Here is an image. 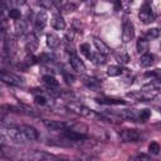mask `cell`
<instances>
[{
	"label": "cell",
	"instance_id": "1",
	"mask_svg": "<svg viewBox=\"0 0 161 161\" xmlns=\"http://www.w3.org/2000/svg\"><path fill=\"white\" fill-rule=\"evenodd\" d=\"M68 107H69L70 111H73V112H75V113H78V114H80V116H83V117H86V118H97V117H98V114L96 113V111H93V109H91V108H88V107H86V106L72 103V104H69Z\"/></svg>",
	"mask_w": 161,
	"mask_h": 161
},
{
	"label": "cell",
	"instance_id": "2",
	"mask_svg": "<svg viewBox=\"0 0 161 161\" xmlns=\"http://www.w3.org/2000/svg\"><path fill=\"white\" fill-rule=\"evenodd\" d=\"M138 18L142 23L145 24H148V23H152L153 19H155V14L152 11V8H151V4L150 3H145L141 9H140V13H138Z\"/></svg>",
	"mask_w": 161,
	"mask_h": 161
},
{
	"label": "cell",
	"instance_id": "3",
	"mask_svg": "<svg viewBox=\"0 0 161 161\" xmlns=\"http://www.w3.org/2000/svg\"><path fill=\"white\" fill-rule=\"evenodd\" d=\"M135 36V26L130 19H125L122 24V42L128 43Z\"/></svg>",
	"mask_w": 161,
	"mask_h": 161
},
{
	"label": "cell",
	"instance_id": "4",
	"mask_svg": "<svg viewBox=\"0 0 161 161\" xmlns=\"http://www.w3.org/2000/svg\"><path fill=\"white\" fill-rule=\"evenodd\" d=\"M4 48H5V52H6V54H8V57L10 59H13V58L16 57V53H18V42H16V39L13 35H6L5 43H4Z\"/></svg>",
	"mask_w": 161,
	"mask_h": 161
},
{
	"label": "cell",
	"instance_id": "5",
	"mask_svg": "<svg viewBox=\"0 0 161 161\" xmlns=\"http://www.w3.org/2000/svg\"><path fill=\"white\" fill-rule=\"evenodd\" d=\"M119 137L123 142H137V141L141 140L142 135L136 128H127V130H123L119 133Z\"/></svg>",
	"mask_w": 161,
	"mask_h": 161
},
{
	"label": "cell",
	"instance_id": "6",
	"mask_svg": "<svg viewBox=\"0 0 161 161\" xmlns=\"http://www.w3.org/2000/svg\"><path fill=\"white\" fill-rule=\"evenodd\" d=\"M0 82L8 83L11 86H20V84H23V78L14 74V73L0 70Z\"/></svg>",
	"mask_w": 161,
	"mask_h": 161
},
{
	"label": "cell",
	"instance_id": "7",
	"mask_svg": "<svg viewBox=\"0 0 161 161\" xmlns=\"http://www.w3.org/2000/svg\"><path fill=\"white\" fill-rule=\"evenodd\" d=\"M6 133H8V137L13 142H15V143L24 145L26 142V138L24 137V135H23V132L20 131L19 127H9L8 131H6Z\"/></svg>",
	"mask_w": 161,
	"mask_h": 161
},
{
	"label": "cell",
	"instance_id": "8",
	"mask_svg": "<svg viewBox=\"0 0 161 161\" xmlns=\"http://www.w3.org/2000/svg\"><path fill=\"white\" fill-rule=\"evenodd\" d=\"M43 125L49 130V131H63L67 130L68 126L63 121H55V119H43Z\"/></svg>",
	"mask_w": 161,
	"mask_h": 161
},
{
	"label": "cell",
	"instance_id": "9",
	"mask_svg": "<svg viewBox=\"0 0 161 161\" xmlns=\"http://www.w3.org/2000/svg\"><path fill=\"white\" fill-rule=\"evenodd\" d=\"M19 128H20V131L23 132V135H24V137L26 138V141H36V140L39 138V133H38V131H36L34 127L28 126V125H23V126H20Z\"/></svg>",
	"mask_w": 161,
	"mask_h": 161
},
{
	"label": "cell",
	"instance_id": "10",
	"mask_svg": "<svg viewBox=\"0 0 161 161\" xmlns=\"http://www.w3.org/2000/svg\"><path fill=\"white\" fill-rule=\"evenodd\" d=\"M69 64L73 68V70L77 73H84V70H86V65H84L83 60L80 58H78L75 54L69 55Z\"/></svg>",
	"mask_w": 161,
	"mask_h": 161
},
{
	"label": "cell",
	"instance_id": "11",
	"mask_svg": "<svg viewBox=\"0 0 161 161\" xmlns=\"http://www.w3.org/2000/svg\"><path fill=\"white\" fill-rule=\"evenodd\" d=\"M38 45H39V42H38L36 35L34 33H29L25 38V48L28 53H34V50L38 49Z\"/></svg>",
	"mask_w": 161,
	"mask_h": 161
},
{
	"label": "cell",
	"instance_id": "12",
	"mask_svg": "<svg viewBox=\"0 0 161 161\" xmlns=\"http://www.w3.org/2000/svg\"><path fill=\"white\" fill-rule=\"evenodd\" d=\"M82 82H83V84H84L87 88H89L91 91H99V89H101V83H99V80L96 79V78L84 75V77L82 78Z\"/></svg>",
	"mask_w": 161,
	"mask_h": 161
},
{
	"label": "cell",
	"instance_id": "13",
	"mask_svg": "<svg viewBox=\"0 0 161 161\" xmlns=\"http://www.w3.org/2000/svg\"><path fill=\"white\" fill-rule=\"evenodd\" d=\"M47 23H48V14H47L44 10L39 11V13L36 14V16H35V28H36L38 30H42V29L45 28Z\"/></svg>",
	"mask_w": 161,
	"mask_h": 161
},
{
	"label": "cell",
	"instance_id": "14",
	"mask_svg": "<svg viewBox=\"0 0 161 161\" xmlns=\"http://www.w3.org/2000/svg\"><path fill=\"white\" fill-rule=\"evenodd\" d=\"M117 116L123 119H128V121L138 119V113L135 109H122L121 112H117Z\"/></svg>",
	"mask_w": 161,
	"mask_h": 161
},
{
	"label": "cell",
	"instance_id": "15",
	"mask_svg": "<svg viewBox=\"0 0 161 161\" xmlns=\"http://www.w3.org/2000/svg\"><path fill=\"white\" fill-rule=\"evenodd\" d=\"M50 24L57 30H63L65 28V21H64V19L60 14H54L52 20H50Z\"/></svg>",
	"mask_w": 161,
	"mask_h": 161
},
{
	"label": "cell",
	"instance_id": "16",
	"mask_svg": "<svg viewBox=\"0 0 161 161\" xmlns=\"http://www.w3.org/2000/svg\"><path fill=\"white\" fill-rule=\"evenodd\" d=\"M93 44H94V47H96V49H97V53L103 54V55H106V54L109 53L108 45H107L103 40H101L99 38H93Z\"/></svg>",
	"mask_w": 161,
	"mask_h": 161
},
{
	"label": "cell",
	"instance_id": "17",
	"mask_svg": "<svg viewBox=\"0 0 161 161\" xmlns=\"http://www.w3.org/2000/svg\"><path fill=\"white\" fill-rule=\"evenodd\" d=\"M43 82L45 83V86L48 87V89H54V88H58V86H59V82L52 74L43 75Z\"/></svg>",
	"mask_w": 161,
	"mask_h": 161
},
{
	"label": "cell",
	"instance_id": "18",
	"mask_svg": "<svg viewBox=\"0 0 161 161\" xmlns=\"http://www.w3.org/2000/svg\"><path fill=\"white\" fill-rule=\"evenodd\" d=\"M147 49H148V42L145 39V38H138L137 39V43H136V50L138 54H145L147 53Z\"/></svg>",
	"mask_w": 161,
	"mask_h": 161
},
{
	"label": "cell",
	"instance_id": "19",
	"mask_svg": "<svg viewBox=\"0 0 161 161\" xmlns=\"http://www.w3.org/2000/svg\"><path fill=\"white\" fill-rule=\"evenodd\" d=\"M114 58H116V60H117L118 63H121V64H127V63L130 62V55H128V53L125 52V50H117V52L114 53Z\"/></svg>",
	"mask_w": 161,
	"mask_h": 161
},
{
	"label": "cell",
	"instance_id": "20",
	"mask_svg": "<svg viewBox=\"0 0 161 161\" xmlns=\"http://www.w3.org/2000/svg\"><path fill=\"white\" fill-rule=\"evenodd\" d=\"M153 62H155V57L150 53H145L140 58V63L142 67H151L153 64Z\"/></svg>",
	"mask_w": 161,
	"mask_h": 161
},
{
	"label": "cell",
	"instance_id": "21",
	"mask_svg": "<svg viewBox=\"0 0 161 161\" xmlns=\"http://www.w3.org/2000/svg\"><path fill=\"white\" fill-rule=\"evenodd\" d=\"M59 44H60V39L55 34H48L47 35V45L49 48L54 49V48L59 47Z\"/></svg>",
	"mask_w": 161,
	"mask_h": 161
},
{
	"label": "cell",
	"instance_id": "22",
	"mask_svg": "<svg viewBox=\"0 0 161 161\" xmlns=\"http://www.w3.org/2000/svg\"><path fill=\"white\" fill-rule=\"evenodd\" d=\"M98 103H102V104H116V106H119V104H125L126 102L123 99H116V98H106V97H102V98H98L97 99Z\"/></svg>",
	"mask_w": 161,
	"mask_h": 161
},
{
	"label": "cell",
	"instance_id": "23",
	"mask_svg": "<svg viewBox=\"0 0 161 161\" xmlns=\"http://www.w3.org/2000/svg\"><path fill=\"white\" fill-rule=\"evenodd\" d=\"M14 26H15L16 34H19V35H23V34L25 33L26 28H28V23H26L25 20H23V19H19V20H16V21H15Z\"/></svg>",
	"mask_w": 161,
	"mask_h": 161
},
{
	"label": "cell",
	"instance_id": "24",
	"mask_svg": "<svg viewBox=\"0 0 161 161\" xmlns=\"http://www.w3.org/2000/svg\"><path fill=\"white\" fill-rule=\"evenodd\" d=\"M79 49H80V53L82 54H84L88 59H91L92 58V52H91V45L88 44V43H83V44H80V47H79Z\"/></svg>",
	"mask_w": 161,
	"mask_h": 161
},
{
	"label": "cell",
	"instance_id": "25",
	"mask_svg": "<svg viewBox=\"0 0 161 161\" xmlns=\"http://www.w3.org/2000/svg\"><path fill=\"white\" fill-rule=\"evenodd\" d=\"M107 74H108L109 77H117V75L122 74V69H121V67L111 65V67H108V69H107Z\"/></svg>",
	"mask_w": 161,
	"mask_h": 161
},
{
	"label": "cell",
	"instance_id": "26",
	"mask_svg": "<svg viewBox=\"0 0 161 161\" xmlns=\"http://www.w3.org/2000/svg\"><path fill=\"white\" fill-rule=\"evenodd\" d=\"M146 36L148 39H156L160 36V29L158 28H151L146 30Z\"/></svg>",
	"mask_w": 161,
	"mask_h": 161
},
{
	"label": "cell",
	"instance_id": "27",
	"mask_svg": "<svg viewBox=\"0 0 161 161\" xmlns=\"http://www.w3.org/2000/svg\"><path fill=\"white\" fill-rule=\"evenodd\" d=\"M91 60H93L96 64H104L106 63V57L103 54H99V53H93Z\"/></svg>",
	"mask_w": 161,
	"mask_h": 161
},
{
	"label": "cell",
	"instance_id": "28",
	"mask_svg": "<svg viewBox=\"0 0 161 161\" xmlns=\"http://www.w3.org/2000/svg\"><path fill=\"white\" fill-rule=\"evenodd\" d=\"M150 117H151V111L147 109V108L142 109V111L138 113V121H140V122H146Z\"/></svg>",
	"mask_w": 161,
	"mask_h": 161
},
{
	"label": "cell",
	"instance_id": "29",
	"mask_svg": "<svg viewBox=\"0 0 161 161\" xmlns=\"http://www.w3.org/2000/svg\"><path fill=\"white\" fill-rule=\"evenodd\" d=\"M160 150H161V147H160L158 142H156V141H152V142L148 145V151H150L152 155H158V153H160Z\"/></svg>",
	"mask_w": 161,
	"mask_h": 161
},
{
	"label": "cell",
	"instance_id": "30",
	"mask_svg": "<svg viewBox=\"0 0 161 161\" xmlns=\"http://www.w3.org/2000/svg\"><path fill=\"white\" fill-rule=\"evenodd\" d=\"M9 18H11L13 20H19L20 18H21V11L19 10V9H15V8H13V9H10L9 10Z\"/></svg>",
	"mask_w": 161,
	"mask_h": 161
},
{
	"label": "cell",
	"instance_id": "31",
	"mask_svg": "<svg viewBox=\"0 0 161 161\" xmlns=\"http://www.w3.org/2000/svg\"><path fill=\"white\" fill-rule=\"evenodd\" d=\"M128 161H152L151 157L148 155H145V153H140V155H136L133 157H131Z\"/></svg>",
	"mask_w": 161,
	"mask_h": 161
},
{
	"label": "cell",
	"instance_id": "32",
	"mask_svg": "<svg viewBox=\"0 0 161 161\" xmlns=\"http://www.w3.org/2000/svg\"><path fill=\"white\" fill-rule=\"evenodd\" d=\"M38 60L39 62H44V63H48V62H52L53 60V55L50 53H43L38 57Z\"/></svg>",
	"mask_w": 161,
	"mask_h": 161
},
{
	"label": "cell",
	"instance_id": "33",
	"mask_svg": "<svg viewBox=\"0 0 161 161\" xmlns=\"http://www.w3.org/2000/svg\"><path fill=\"white\" fill-rule=\"evenodd\" d=\"M75 9H77V4L72 3V1H68V3L63 4V10H65V11H73Z\"/></svg>",
	"mask_w": 161,
	"mask_h": 161
},
{
	"label": "cell",
	"instance_id": "34",
	"mask_svg": "<svg viewBox=\"0 0 161 161\" xmlns=\"http://www.w3.org/2000/svg\"><path fill=\"white\" fill-rule=\"evenodd\" d=\"M34 101H35V103H36V104H40V106H45V104L48 103V99H47L44 96H40V94L35 96Z\"/></svg>",
	"mask_w": 161,
	"mask_h": 161
},
{
	"label": "cell",
	"instance_id": "35",
	"mask_svg": "<svg viewBox=\"0 0 161 161\" xmlns=\"http://www.w3.org/2000/svg\"><path fill=\"white\" fill-rule=\"evenodd\" d=\"M6 33V21L0 18V36H4Z\"/></svg>",
	"mask_w": 161,
	"mask_h": 161
},
{
	"label": "cell",
	"instance_id": "36",
	"mask_svg": "<svg viewBox=\"0 0 161 161\" xmlns=\"http://www.w3.org/2000/svg\"><path fill=\"white\" fill-rule=\"evenodd\" d=\"M49 161H69V158L67 156L58 155V156H50L49 157Z\"/></svg>",
	"mask_w": 161,
	"mask_h": 161
},
{
	"label": "cell",
	"instance_id": "37",
	"mask_svg": "<svg viewBox=\"0 0 161 161\" xmlns=\"http://www.w3.org/2000/svg\"><path fill=\"white\" fill-rule=\"evenodd\" d=\"M39 5H40L42 8H45V9H50V8L54 5V3H53V1H50V0H48V1H40V3H39Z\"/></svg>",
	"mask_w": 161,
	"mask_h": 161
},
{
	"label": "cell",
	"instance_id": "38",
	"mask_svg": "<svg viewBox=\"0 0 161 161\" xmlns=\"http://www.w3.org/2000/svg\"><path fill=\"white\" fill-rule=\"evenodd\" d=\"M63 73H64V78H65V80L68 83H73L74 82V75H72V74H69L67 72H63Z\"/></svg>",
	"mask_w": 161,
	"mask_h": 161
},
{
	"label": "cell",
	"instance_id": "39",
	"mask_svg": "<svg viewBox=\"0 0 161 161\" xmlns=\"http://www.w3.org/2000/svg\"><path fill=\"white\" fill-rule=\"evenodd\" d=\"M6 137L3 135V133H0V146H5L6 145Z\"/></svg>",
	"mask_w": 161,
	"mask_h": 161
},
{
	"label": "cell",
	"instance_id": "40",
	"mask_svg": "<svg viewBox=\"0 0 161 161\" xmlns=\"http://www.w3.org/2000/svg\"><path fill=\"white\" fill-rule=\"evenodd\" d=\"M119 8H121V3H119V1L114 3V9H116V11H118V10H119Z\"/></svg>",
	"mask_w": 161,
	"mask_h": 161
},
{
	"label": "cell",
	"instance_id": "41",
	"mask_svg": "<svg viewBox=\"0 0 161 161\" xmlns=\"http://www.w3.org/2000/svg\"><path fill=\"white\" fill-rule=\"evenodd\" d=\"M0 161H5V160H4V158H0Z\"/></svg>",
	"mask_w": 161,
	"mask_h": 161
},
{
	"label": "cell",
	"instance_id": "42",
	"mask_svg": "<svg viewBox=\"0 0 161 161\" xmlns=\"http://www.w3.org/2000/svg\"><path fill=\"white\" fill-rule=\"evenodd\" d=\"M24 161H31V160H24Z\"/></svg>",
	"mask_w": 161,
	"mask_h": 161
},
{
	"label": "cell",
	"instance_id": "43",
	"mask_svg": "<svg viewBox=\"0 0 161 161\" xmlns=\"http://www.w3.org/2000/svg\"><path fill=\"white\" fill-rule=\"evenodd\" d=\"M80 161H83V160H80Z\"/></svg>",
	"mask_w": 161,
	"mask_h": 161
}]
</instances>
